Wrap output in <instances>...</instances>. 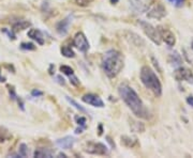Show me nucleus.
Listing matches in <instances>:
<instances>
[{"label": "nucleus", "instance_id": "obj_1", "mask_svg": "<svg viewBox=\"0 0 193 158\" xmlns=\"http://www.w3.org/2000/svg\"><path fill=\"white\" fill-rule=\"evenodd\" d=\"M118 93L124 104L131 109L133 114L136 115L137 118L145 120H149L151 118L149 110L145 107L143 100L139 98L138 94L134 91V89L128 84H120L118 88Z\"/></svg>", "mask_w": 193, "mask_h": 158}, {"label": "nucleus", "instance_id": "obj_2", "mask_svg": "<svg viewBox=\"0 0 193 158\" xmlns=\"http://www.w3.org/2000/svg\"><path fill=\"white\" fill-rule=\"evenodd\" d=\"M123 56L121 52L110 49L102 57V68L108 78H115L123 68Z\"/></svg>", "mask_w": 193, "mask_h": 158}, {"label": "nucleus", "instance_id": "obj_3", "mask_svg": "<svg viewBox=\"0 0 193 158\" xmlns=\"http://www.w3.org/2000/svg\"><path fill=\"white\" fill-rule=\"evenodd\" d=\"M139 77H141L142 83L148 90H150L157 97L161 96V94H162V84H161L159 78L155 75V73L149 66L144 65L141 68Z\"/></svg>", "mask_w": 193, "mask_h": 158}, {"label": "nucleus", "instance_id": "obj_4", "mask_svg": "<svg viewBox=\"0 0 193 158\" xmlns=\"http://www.w3.org/2000/svg\"><path fill=\"white\" fill-rule=\"evenodd\" d=\"M139 26L142 27L143 31L145 32V34L147 35L149 40L151 42H153L155 44L157 45H160L161 44V36H160V33H159V30L158 28H155L152 25L148 24V23L144 22V20H139Z\"/></svg>", "mask_w": 193, "mask_h": 158}, {"label": "nucleus", "instance_id": "obj_5", "mask_svg": "<svg viewBox=\"0 0 193 158\" xmlns=\"http://www.w3.org/2000/svg\"><path fill=\"white\" fill-rule=\"evenodd\" d=\"M84 151L88 154H92V155L104 156L108 154L106 145L100 143V142H87L84 147Z\"/></svg>", "mask_w": 193, "mask_h": 158}, {"label": "nucleus", "instance_id": "obj_6", "mask_svg": "<svg viewBox=\"0 0 193 158\" xmlns=\"http://www.w3.org/2000/svg\"><path fill=\"white\" fill-rule=\"evenodd\" d=\"M165 9H164L163 4L159 1L153 3L150 6V8L148 9V17L150 18H157V19H161L162 17L165 16Z\"/></svg>", "mask_w": 193, "mask_h": 158}, {"label": "nucleus", "instance_id": "obj_7", "mask_svg": "<svg viewBox=\"0 0 193 158\" xmlns=\"http://www.w3.org/2000/svg\"><path fill=\"white\" fill-rule=\"evenodd\" d=\"M73 45L82 52H86L89 49V42L83 32H77L73 39Z\"/></svg>", "mask_w": 193, "mask_h": 158}, {"label": "nucleus", "instance_id": "obj_8", "mask_svg": "<svg viewBox=\"0 0 193 158\" xmlns=\"http://www.w3.org/2000/svg\"><path fill=\"white\" fill-rule=\"evenodd\" d=\"M129 2L133 11L136 13H144L147 12L150 6L152 4V0H129Z\"/></svg>", "mask_w": 193, "mask_h": 158}, {"label": "nucleus", "instance_id": "obj_9", "mask_svg": "<svg viewBox=\"0 0 193 158\" xmlns=\"http://www.w3.org/2000/svg\"><path fill=\"white\" fill-rule=\"evenodd\" d=\"M159 33H160L161 40L165 42V44H167L169 46H174L176 43V38H175L174 33L172 32L171 30L167 29L165 27H158Z\"/></svg>", "mask_w": 193, "mask_h": 158}, {"label": "nucleus", "instance_id": "obj_10", "mask_svg": "<svg viewBox=\"0 0 193 158\" xmlns=\"http://www.w3.org/2000/svg\"><path fill=\"white\" fill-rule=\"evenodd\" d=\"M174 77L178 81H188V82H193V74L190 70L186 67H179L177 68L174 73Z\"/></svg>", "mask_w": 193, "mask_h": 158}, {"label": "nucleus", "instance_id": "obj_11", "mask_svg": "<svg viewBox=\"0 0 193 158\" xmlns=\"http://www.w3.org/2000/svg\"><path fill=\"white\" fill-rule=\"evenodd\" d=\"M82 100L86 104L90 105V106H94V107H98V108H103L104 107V103L100 98L98 95L92 93H88L85 94L83 97H82Z\"/></svg>", "mask_w": 193, "mask_h": 158}, {"label": "nucleus", "instance_id": "obj_12", "mask_svg": "<svg viewBox=\"0 0 193 158\" xmlns=\"http://www.w3.org/2000/svg\"><path fill=\"white\" fill-rule=\"evenodd\" d=\"M71 23H72V16H71V15H69V16H67L66 18H63L59 23H57V25H56L57 33H58L59 35H61V36L67 35L68 32H69V28H70Z\"/></svg>", "mask_w": 193, "mask_h": 158}, {"label": "nucleus", "instance_id": "obj_13", "mask_svg": "<svg viewBox=\"0 0 193 158\" xmlns=\"http://www.w3.org/2000/svg\"><path fill=\"white\" fill-rule=\"evenodd\" d=\"M74 143H75V139L73 137H70V136L64 137V138H61V139H58L56 141V144L59 147L63 149V150H70V149H72Z\"/></svg>", "mask_w": 193, "mask_h": 158}, {"label": "nucleus", "instance_id": "obj_14", "mask_svg": "<svg viewBox=\"0 0 193 158\" xmlns=\"http://www.w3.org/2000/svg\"><path fill=\"white\" fill-rule=\"evenodd\" d=\"M28 36H29L30 39H32L33 41H35L39 45H43V44L45 43V41H44V35H43L42 31L39 29H35V28L30 29L29 31H28Z\"/></svg>", "mask_w": 193, "mask_h": 158}, {"label": "nucleus", "instance_id": "obj_15", "mask_svg": "<svg viewBox=\"0 0 193 158\" xmlns=\"http://www.w3.org/2000/svg\"><path fill=\"white\" fill-rule=\"evenodd\" d=\"M12 140V135L11 133L5 129L4 127L0 126V145H4L5 143H8Z\"/></svg>", "mask_w": 193, "mask_h": 158}, {"label": "nucleus", "instance_id": "obj_16", "mask_svg": "<svg viewBox=\"0 0 193 158\" xmlns=\"http://www.w3.org/2000/svg\"><path fill=\"white\" fill-rule=\"evenodd\" d=\"M30 26H31V23L28 20H17L12 26V30L14 32H18V31H23V30L29 28Z\"/></svg>", "mask_w": 193, "mask_h": 158}, {"label": "nucleus", "instance_id": "obj_17", "mask_svg": "<svg viewBox=\"0 0 193 158\" xmlns=\"http://www.w3.org/2000/svg\"><path fill=\"white\" fill-rule=\"evenodd\" d=\"M121 144H123L127 147H134L137 144V139L135 137L122 136L121 137Z\"/></svg>", "mask_w": 193, "mask_h": 158}, {"label": "nucleus", "instance_id": "obj_18", "mask_svg": "<svg viewBox=\"0 0 193 158\" xmlns=\"http://www.w3.org/2000/svg\"><path fill=\"white\" fill-rule=\"evenodd\" d=\"M33 156L35 157H39V158H42V157H53V152L47 149H37L33 153Z\"/></svg>", "mask_w": 193, "mask_h": 158}, {"label": "nucleus", "instance_id": "obj_19", "mask_svg": "<svg viewBox=\"0 0 193 158\" xmlns=\"http://www.w3.org/2000/svg\"><path fill=\"white\" fill-rule=\"evenodd\" d=\"M60 50H61L62 56L66 57V58H74L75 57V54H74V51H73V49L67 45L62 46Z\"/></svg>", "mask_w": 193, "mask_h": 158}, {"label": "nucleus", "instance_id": "obj_20", "mask_svg": "<svg viewBox=\"0 0 193 158\" xmlns=\"http://www.w3.org/2000/svg\"><path fill=\"white\" fill-rule=\"evenodd\" d=\"M131 129L133 131H137V133H143V131L145 130V126H144V124L141 123V122H135V121H132Z\"/></svg>", "mask_w": 193, "mask_h": 158}, {"label": "nucleus", "instance_id": "obj_21", "mask_svg": "<svg viewBox=\"0 0 193 158\" xmlns=\"http://www.w3.org/2000/svg\"><path fill=\"white\" fill-rule=\"evenodd\" d=\"M66 98H67V100H68V102L70 103V104L72 105V106H74V107L76 108V109H77V110H80V112H84V113H86V112H87V110H86V109H85V108H84V107H82V106H80V105H78L77 103L75 102L74 99L70 98L69 96H66Z\"/></svg>", "mask_w": 193, "mask_h": 158}, {"label": "nucleus", "instance_id": "obj_22", "mask_svg": "<svg viewBox=\"0 0 193 158\" xmlns=\"http://www.w3.org/2000/svg\"><path fill=\"white\" fill-rule=\"evenodd\" d=\"M60 72H62L63 74L68 75L69 77L70 76L74 75V71H73V68L71 66H68V65H61V66H60Z\"/></svg>", "mask_w": 193, "mask_h": 158}, {"label": "nucleus", "instance_id": "obj_23", "mask_svg": "<svg viewBox=\"0 0 193 158\" xmlns=\"http://www.w3.org/2000/svg\"><path fill=\"white\" fill-rule=\"evenodd\" d=\"M169 61L173 64H180L181 63V58H180V56L177 52H174V54H172L171 57H169Z\"/></svg>", "mask_w": 193, "mask_h": 158}, {"label": "nucleus", "instance_id": "obj_24", "mask_svg": "<svg viewBox=\"0 0 193 158\" xmlns=\"http://www.w3.org/2000/svg\"><path fill=\"white\" fill-rule=\"evenodd\" d=\"M18 154L21 157H26L28 155V149H27V145L25 143H21L19 145V150H18Z\"/></svg>", "mask_w": 193, "mask_h": 158}, {"label": "nucleus", "instance_id": "obj_25", "mask_svg": "<svg viewBox=\"0 0 193 158\" xmlns=\"http://www.w3.org/2000/svg\"><path fill=\"white\" fill-rule=\"evenodd\" d=\"M75 121H76V123H77L78 126H80V127H83V128H86V123H87V120H86V118H84V116H75Z\"/></svg>", "mask_w": 193, "mask_h": 158}, {"label": "nucleus", "instance_id": "obj_26", "mask_svg": "<svg viewBox=\"0 0 193 158\" xmlns=\"http://www.w3.org/2000/svg\"><path fill=\"white\" fill-rule=\"evenodd\" d=\"M21 48L24 49V50H35L37 47L35 46V44L32 43H21Z\"/></svg>", "mask_w": 193, "mask_h": 158}, {"label": "nucleus", "instance_id": "obj_27", "mask_svg": "<svg viewBox=\"0 0 193 158\" xmlns=\"http://www.w3.org/2000/svg\"><path fill=\"white\" fill-rule=\"evenodd\" d=\"M70 82H71V84H73V86H75V87L80 86V80H78L77 77L75 75L70 76Z\"/></svg>", "mask_w": 193, "mask_h": 158}, {"label": "nucleus", "instance_id": "obj_28", "mask_svg": "<svg viewBox=\"0 0 193 158\" xmlns=\"http://www.w3.org/2000/svg\"><path fill=\"white\" fill-rule=\"evenodd\" d=\"M8 88H9V93H10V96L12 97V99H16V98H17V95H16L15 90H14L13 87L8 86Z\"/></svg>", "mask_w": 193, "mask_h": 158}, {"label": "nucleus", "instance_id": "obj_29", "mask_svg": "<svg viewBox=\"0 0 193 158\" xmlns=\"http://www.w3.org/2000/svg\"><path fill=\"white\" fill-rule=\"evenodd\" d=\"M1 31H2V32H4V33H7V34L9 35V38L12 39V40H15V39H16L13 30H12V31H9V30H7V29H1Z\"/></svg>", "mask_w": 193, "mask_h": 158}, {"label": "nucleus", "instance_id": "obj_30", "mask_svg": "<svg viewBox=\"0 0 193 158\" xmlns=\"http://www.w3.org/2000/svg\"><path fill=\"white\" fill-rule=\"evenodd\" d=\"M75 2L80 7H86V6H88L89 0H75Z\"/></svg>", "mask_w": 193, "mask_h": 158}, {"label": "nucleus", "instance_id": "obj_31", "mask_svg": "<svg viewBox=\"0 0 193 158\" xmlns=\"http://www.w3.org/2000/svg\"><path fill=\"white\" fill-rule=\"evenodd\" d=\"M172 3H174L176 7H181L185 3V0H169Z\"/></svg>", "mask_w": 193, "mask_h": 158}, {"label": "nucleus", "instance_id": "obj_32", "mask_svg": "<svg viewBox=\"0 0 193 158\" xmlns=\"http://www.w3.org/2000/svg\"><path fill=\"white\" fill-rule=\"evenodd\" d=\"M31 95H32V96H33V97L42 96V95H43V92H42V91H39V90H32Z\"/></svg>", "mask_w": 193, "mask_h": 158}, {"label": "nucleus", "instance_id": "obj_33", "mask_svg": "<svg viewBox=\"0 0 193 158\" xmlns=\"http://www.w3.org/2000/svg\"><path fill=\"white\" fill-rule=\"evenodd\" d=\"M56 79H57V82L60 83V84H62V86H64V84H66V81H64V79L61 77V76H57Z\"/></svg>", "mask_w": 193, "mask_h": 158}, {"label": "nucleus", "instance_id": "obj_34", "mask_svg": "<svg viewBox=\"0 0 193 158\" xmlns=\"http://www.w3.org/2000/svg\"><path fill=\"white\" fill-rule=\"evenodd\" d=\"M16 100H17V103H18L19 107H21V110H24L25 108H24V103H23V100H21V99L19 98L18 96H17V98H16Z\"/></svg>", "mask_w": 193, "mask_h": 158}, {"label": "nucleus", "instance_id": "obj_35", "mask_svg": "<svg viewBox=\"0 0 193 158\" xmlns=\"http://www.w3.org/2000/svg\"><path fill=\"white\" fill-rule=\"evenodd\" d=\"M187 103L190 105V106H192V107H193V96L187 97Z\"/></svg>", "mask_w": 193, "mask_h": 158}, {"label": "nucleus", "instance_id": "obj_36", "mask_svg": "<svg viewBox=\"0 0 193 158\" xmlns=\"http://www.w3.org/2000/svg\"><path fill=\"white\" fill-rule=\"evenodd\" d=\"M4 81H5V77L1 76V74H0V82H4Z\"/></svg>", "mask_w": 193, "mask_h": 158}, {"label": "nucleus", "instance_id": "obj_37", "mask_svg": "<svg viewBox=\"0 0 193 158\" xmlns=\"http://www.w3.org/2000/svg\"><path fill=\"white\" fill-rule=\"evenodd\" d=\"M99 130H100L99 131V135H102V131H103V130H102V125L99 126Z\"/></svg>", "mask_w": 193, "mask_h": 158}, {"label": "nucleus", "instance_id": "obj_38", "mask_svg": "<svg viewBox=\"0 0 193 158\" xmlns=\"http://www.w3.org/2000/svg\"><path fill=\"white\" fill-rule=\"evenodd\" d=\"M58 156H60V157H67V155H66V154H62V153H60Z\"/></svg>", "mask_w": 193, "mask_h": 158}, {"label": "nucleus", "instance_id": "obj_39", "mask_svg": "<svg viewBox=\"0 0 193 158\" xmlns=\"http://www.w3.org/2000/svg\"><path fill=\"white\" fill-rule=\"evenodd\" d=\"M118 1H119V0H110V2H112L113 4H114V3H117Z\"/></svg>", "mask_w": 193, "mask_h": 158}, {"label": "nucleus", "instance_id": "obj_40", "mask_svg": "<svg viewBox=\"0 0 193 158\" xmlns=\"http://www.w3.org/2000/svg\"><path fill=\"white\" fill-rule=\"evenodd\" d=\"M192 49H193V42H192Z\"/></svg>", "mask_w": 193, "mask_h": 158}]
</instances>
